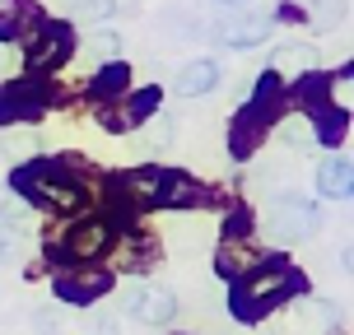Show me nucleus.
Wrapping results in <instances>:
<instances>
[{"mask_svg":"<svg viewBox=\"0 0 354 335\" xmlns=\"http://www.w3.org/2000/svg\"><path fill=\"white\" fill-rule=\"evenodd\" d=\"M299 289H303V275H299L289 261H261V265H252L248 275L233 284L229 307H233L243 321H257V317H266L275 303L294 298Z\"/></svg>","mask_w":354,"mask_h":335,"instance_id":"f257e3e1","label":"nucleus"},{"mask_svg":"<svg viewBox=\"0 0 354 335\" xmlns=\"http://www.w3.org/2000/svg\"><path fill=\"white\" fill-rule=\"evenodd\" d=\"M131 200H140V205H187V200H196V186L187 182L182 173H159V168H145V173L126 177V182H117Z\"/></svg>","mask_w":354,"mask_h":335,"instance_id":"f03ea898","label":"nucleus"},{"mask_svg":"<svg viewBox=\"0 0 354 335\" xmlns=\"http://www.w3.org/2000/svg\"><path fill=\"white\" fill-rule=\"evenodd\" d=\"M266 229L275 242H303L317 233V205L308 195H275L266 210Z\"/></svg>","mask_w":354,"mask_h":335,"instance_id":"7ed1b4c3","label":"nucleus"},{"mask_svg":"<svg viewBox=\"0 0 354 335\" xmlns=\"http://www.w3.org/2000/svg\"><path fill=\"white\" fill-rule=\"evenodd\" d=\"M19 186L28 195H37V200H47L52 210H75L84 200V191L75 186V177H66L56 163H37L28 173H19Z\"/></svg>","mask_w":354,"mask_h":335,"instance_id":"20e7f679","label":"nucleus"},{"mask_svg":"<svg viewBox=\"0 0 354 335\" xmlns=\"http://www.w3.org/2000/svg\"><path fill=\"white\" fill-rule=\"evenodd\" d=\"M75 52V37L66 23H47V28H37L28 37V70L42 75V70H56V66H66V56Z\"/></svg>","mask_w":354,"mask_h":335,"instance_id":"39448f33","label":"nucleus"},{"mask_svg":"<svg viewBox=\"0 0 354 335\" xmlns=\"http://www.w3.org/2000/svg\"><path fill=\"white\" fill-rule=\"evenodd\" d=\"M122 307H126V312H131L136 321H145V326H163V321H173L177 298L168 294V289L131 284V289H122Z\"/></svg>","mask_w":354,"mask_h":335,"instance_id":"423d86ee","label":"nucleus"},{"mask_svg":"<svg viewBox=\"0 0 354 335\" xmlns=\"http://www.w3.org/2000/svg\"><path fill=\"white\" fill-rule=\"evenodd\" d=\"M47 107V93L37 79H19V84L5 88V98H0V122H19V117H37Z\"/></svg>","mask_w":354,"mask_h":335,"instance_id":"0eeeda50","label":"nucleus"},{"mask_svg":"<svg viewBox=\"0 0 354 335\" xmlns=\"http://www.w3.org/2000/svg\"><path fill=\"white\" fill-rule=\"evenodd\" d=\"M107 242H112V229H107L103 219H88V224H75L66 251H71V261H93V256L107 251Z\"/></svg>","mask_w":354,"mask_h":335,"instance_id":"6e6552de","label":"nucleus"},{"mask_svg":"<svg viewBox=\"0 0 354 335\" xmlns=\"http://www.w3.org/2000/svg\"><path fill=\"white\" fill-rule=\"evenodd\" d=\"M42 28V15L28 0H10V10L0 15V42H28Z\"/></svg>","mask_w":354,"mask_h":335,"instance_id":"1a4fd4ad","label":"nucleus"},{"mask_svg":"<svg viewBox=\"0 0 354 335\" xmlns=\"http://www.w3.org/2000/svg\"><path fill=\"white\" fill-rule=\"evenodd\" d=\"M261 37H270V15H233L219 28V42L224 47H257Z\"/></svg>","mask_w":354,"mask_h":335,"instance_id":"9d476101","label":"nucleus"},{"mask_svg":"<svg viewBox=\"0 0 354 335\" xmlns=\"http://www.w3.org/2000/svg\"><path fill=\"white\" fill-rule=\"evenodd\" d=\"M107 284H112V280H107L103 270H93V275H61V280H56V298H66V303H93Z\"/></svg>","mask_w":354,"mask_h":335,"instance_id":"9b49d317","label":"nucleus"},{"mask_svg":"<svg viewBox=\"0 0 354 335\" xmlns=\"http://www.w3.org/2000/svg\"><path fill=\"white\" fill-rule=\"evenodd\" d=\"M219 84V66L214 61H187L182 70H177V93H187V98H196V93H210V88Z\"/></svg>","mask_w":354,"mask_h":335,"instance_id":"f8f14e48","label":"nucleus"},{"mask_svg":"<svg viewBox=\"0 0 354 335\" xmlns=\"http://www.w3.org/2000/svg\"><path fill=\"white\" fill-rule=\"evenodd\" d=\"M350 182H354V168H350V159H326L317 168V186H322V195L326 200H340V195H350Z\"/></svg>","mask_w":354,"mask_h":335,"instance_id":"ddd939ff","label":"nucleus"},{"mask_svg":"<svg viewBox=\"0 0 354 335\" xmlns=\"http://www.w3.org/2000/svg\"><path fill=\"white\" fill-rule=\"evenodd\" d=\"M261 131H266V117H261V107H243L238 112V122H233V154H252V144L261 140Z\"/></svg>","mask_w":354,"mask_h":335,"instance_id":"4468645a","label":"nucleus"},{"mask_svg":"<svg viewBox=\"0 0 354 335\" xmlns=\"http://www.w3.org/2000/svg\"><path fill=\"white\" fill-rule=\"evenodd\" d=\"M308 66H313V47H284V52L270 56V70L275 75H289V70L308 75Z\"/></svg>","mask_w":354,"mask_h":335,"instance_id":"2eb2a0df","label":"nucleus"},{"mask_svg":"<svg viewBox=\"0 0 354 335\" xmlns=\"http://www.w3.org/2000/svg\"><path fill=\"white\" fill-rule=\"evenodd\" d=\"M126 84H131V70L126 66H103V75L93 79V93L98 98H112V93H126Z\"/></svg>","mask_w":354,"mask_h":335,"instance_id":"dca6fc26","label":"nucleus"},{"mask_svg":"<svg viewBox=\"0 0 354 335\" xmlns=\"http://www.w3.org/2000/svg\"><path fill=\"white\" fill-rule=\"evenodd\" d=\"M71 5L80 19H112V10H117V0H71Z\"/></svg>","mask_w":354,"mask_h":335,"instance_id":"f3484780","label":"nucleus"},{"mask_svg":"<svg viewBox=\"0 0 354 335\" xmlns=\"http://www.w3.org/2000/svg\"><path fill=\"white\" fill-rule=\"evenodd\" d=\"M159 107V88H140L136 98H131V117H149Z\"/></svg>","mask_w":354,"mask_h":335,"instance_id":"a211bd4d","label":"nucleus"},{"mask_svg":"<svg viewBox=\"0 0 354 335\" xmlns=\"http://www.w3.org/2000/svg\"><path fill=\"white\" fill-rule=\"evenodd\" d=\"M93 52H98V56H117V52H122V33H107V28H103V33L93 37Z\"/></svg>","mask_w":354,"mask_h":335,"instance_id":"6ab92c4d","label":"nucleus"},{"mask_svg":"<svg viewBox=\"0 0 354 335\" xmlns=\"http://www.w3.org/2000/svg\"><path fill=\"white\" fill-rule=\"evenodd\" d=\"M10 214H24V210H19L15 191H10V186H0V224H10Z\"/></svg>","mask_w":354,"mask_h":335,"instance_id":"aec40b11","label":"nucleus"},{"mask_svg":"<svg viewBox=\"0 0 354 335\" xmlns=\"http://www.w3.org/2000/svg\"><path fill=\"white\" fill-rule=\"evenodd\" d=\"M313 10H317L322 23H336L340 19V0H313Z\"/></svg>","mask_w":354,"mask_h":335,"instance_id":"412c9836","label":"nucleus"},{"mask_svg":"<svg viewBox=\"0 0 354 335\" xmlns=\"http://www.w3.org/2000/svg\"><path fill=\"white\" fill-rule=\"evenodd\" d=\"M149 135H154V140H168V122H163V117H159V122H149Z\"/></svg>","mask_w":354,"mask_h":335,"instance_id":"4be33fe9","label":"nucleus"},{"mask_svg":"<svg viewBox=\"0 0 354 335\" xmlns=\"http://www.w3.org/2000/svg\"><path fill=\"white\" fill-rule=\"evenodd\" d=\"M219 5H238V0H219Z\"/></svg>","mask_w":354,"mask_h":335,"instance_id":"5701e85b","label":"nucleus"}]
</instances>
